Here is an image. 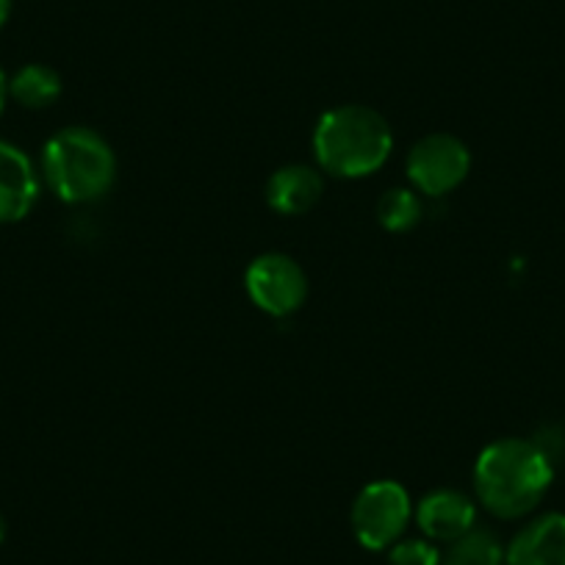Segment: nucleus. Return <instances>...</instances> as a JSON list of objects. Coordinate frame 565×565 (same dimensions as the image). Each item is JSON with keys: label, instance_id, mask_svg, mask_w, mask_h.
Segmentation results:
<instances>
[{"label": "nucleus", "instance_id": "obj_2", "mask_svg": "<svg viewBox=\"0 0 565 565\" xmlns=\"http://www.w3.org/2000/svg\"><path fill=\"white\" fill-rule=\"evenodd\" d=\"M394 134L380 111L369 106H339L322 114L313 130V156L335 178H366L388 161Z\"/></svg>", "mask_w": 565, "mask_h": 565}, {"label": "nucleus", "instance_id": "obj_5", "mask_svg": "<svg viewBox=\"0 0 565 565\" xmlns=\"http://www.w3.org/2000/svg\"><path fill=\"white\" fill-rule=\"evenodd\" d=\"M407 181L427 198H444L466 181L471 153L466 141L452 134H430L418 139L407 153Z\"/></svg>", "mask_w": 565, "mask_h": 565}, {"label": "nucleus", "instance_id": "obj_11", "mask_svg": "<svg viewBox=\"0 0 565 565\" xmlns=\"http://www.w3.org/2000/svg\"><path fill=\"white\" fill-rule=\"evenodd\" d=\"M58 95H62V75L45 64H25L9 81V97H14L20 106L31 108V111L53 106Z\"/></svg>", "mask_w": 565, "mask_h": 565}, {"label": "nucleus", "instance_id": "obj_3", "mask_svg": "<svg viewBox=\"0 0 565 565\" xmlns=\"http://www.w3.org/2000/svg\"><path fill=\"white\" fill-rule=\"evenodd\" d=\"M42 178L62 203H97L117 181V156L106 136L84 125H70L47 139Z\"/></svg>", "mask_w": 565, "mask_h": 565}, {"label": "nucleus", "instance_id": "obj_1", "mask_svg": "<svg viewBox=\"0 0 565 565\" xmlns=\"http://www.w3.org/2000/svg\"><path fill=\"white\" fill-rule=\"evenodd\" d=\"M554 480V463L535 441L502 438L488 444L475 463V491L482 508L504 521L530 515Z\"/></svg>", "mask_w": 565, "mask_h": 565}, {"label": "nucleus", "instance_id": "obj_9", "mask_svg": "<svg viewBox=\"0 0 565 565\" xmlns=\"http://www.w3.org/2000/svg\"><path fill=\"white\" fill-rule=\"evenodd\" d=\"M504 565H565V515H537L519 530L504 548Z\"/></svg>", "mask_w": 565, "mask_h": 565}, {"label": "nucleus", "instance_id": "obj_13", "mask_svg": "<svg viewBox=\"0 0 565 565\" xmlns=\"http://www.w3.org/2000/svg\"><path fill=\"white\" fill-rule=\"evenodd\" d=\"M422 214V198L416 194V189H388L377 200V220L391 233H405L416 227Z\"/></svg>", "mask_w": 565, "mask_h": 565}, {"label": "nucleus", "instance_id": "obj_14", "mask_svg": "<svg viewBox=\"0 0 565 565\" xmlns=\"http://www.w3.org/2000/svg\"><path fill=\"white\" fill-rule=\"evenodd\" d=\"M388 565H441V552L427 537H407L388 548Z\"/></svg>", "mask_w": 565, "mask_h": 565}, {"label": "nucleus", "instance_id": "obj_10", "mask_svg": "<svg viewBox=\"0 0 565 565\" xmlns=\"http://www.w3.org/2000/svg\"><path fill=\"white\" fill-rule=\"evenodd\" d=\"M324 178L317 167L289 164L271 172L266 181V203L282 216L308 214L322 200Z\"/></svg>", "mask_w": 565, "mask_h": 565}, {"label": "nucleus", "instance_id": "obj_6", "mask_svg": "<svg viewBox=\"0 0 565 565\" xmlns=\"http://www.w3.org/2000/svg\"><path fill=\"white\" fill-rule=\"evenodd\" d=\"M244 289L269 317H291L308 297V277L291 255L264 253L244 271Z\"/></svg>", "mask_w": 565, "mask_h": 565}, {"label": "nucleus", "instance_id": "obj_16", "mask_svg": "<svg viewBox=\"0 0 565 565\" xmlns=\"http://www.w3.org/2000/svg\"><path fill=\"white\" fill-rule=\"evenodd\" d=\"M9 12H12V0H0V29L7 25Z\"/></svg>", "mask_w": 565, "mask_h": 565}, {"label": "nucleus", "instance_id": "obj_12", "mask_svg": "<svg viewBox=\"0 0 565 565\" xmlns=\"http://www.w3.org/2000/svg\"><path fill=\"white\" fill-rule=\"evenodd\" d=\"M441 565H504V546L491 530H471L449 543Z\"/></svg>", "mask_w": 565, "mask_h": 565}, {"label": "nucleus", "instance_id": "obj_17", "mask_svg": "<svg viewBox=\"0 0 565 565\" xmlns=\"http://www.w3.org/2000/svg\"><path fill=\"white\" fill-rule=\"evenodd\" d=\"M3 537H7V521L0 515V543H3Z\"/></svg>", "mask_w": 565, "mask_h": 565}, {"label": "nucleus", "instance_id": "obj_15", "mask_svg": "<svg viewBox=\"0 0 565 565\" xmlns=\"http://www.w3.org/2000/svg\"><path fill=\"white\" fill-rule=\"evenodd\" d=\"M7 100H9V78L3 75V70H0V114H3V108H7Z\"/></svg>", "mask_w": 565, "mask_h": 565}, {"label": "nucleus", "instance_id": "obj_4", "mask_svg": "<svg viewBox=\"0 0 565 565\" xmlns=\"http://www.w3.org/2000/svg\"><path fill=\"white\" fill-rule=\"evenodd\" d=\"M411 519V493L394 480L369 482L355 497L350 513V524L358 543L372 548V552H383V548H391L396 541H402Z\"/></svg>", "mask_w": 565, "mask_h": 565}, {"label": "nucleus", "instance_id": "obj_8", "mask_svg": "<svg viewBox=\"0 0 565 565\" xmlns=\"http://www.w3.org/2000/svg\"><path fill=\"white\" fill-rule=\"evenodd\" d=\"M40 198V175L29 156L0 139V225L25 220Z\"/></svg>", "mask_w": 565, "mask_h": 565}, {"label": "nucleus", "instance_id": "obj_7", "mask_svg": "<svg viewBox=\"0 0 565 565\" xmlns=\"http://www.w3.org/2000/svg\"><path fill=\"white\" fill-rule=\"evenodd\" d=\"M416 524L433 543H452L475 530L477 504L455 488H438L416 504Z\"/></svg>", "mask_w": 565, "mask_h": 565}]
</instances>
